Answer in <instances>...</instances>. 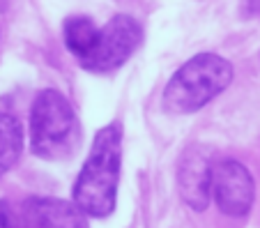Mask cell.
Here are the masks:
<instances>
[{
	"instance_id": "9",
	"label": "cell",
	"mask_w": 260,
	"mask_h": 228,
	"mask_svg": "<svg viewBox=\"0 0 260 228\" xmlns=\"http://www.w3.org/2000/svg\"><path fill=\"white\" fill-rule=\"evenodd\" d=\"M23 150V127L12 113H0V178L19 161Z\"/></svg>"
},
{
	"instance_id": "1",
	"label": "cell",
	"mask_w": 260,
	"mask_h": 228,
	"mask_svg": "<svg viewBox=\"0 0 260 228\" xmlns=\"http://www.w3.org/2000/svg\"><path fill=\"white\" fill-rule=\"evenodd\" d=\"M122 166V124L108 122L94 134L92 150L72 189V203L92 219L113 214Z\"/></svg>"
},
{
	"instance_id": "7",
	"label": "cell",
	"mask_w": 260,
	"mask_h": 228,
	"mask_svg": "<svg viewBox=\"0 0 260 228\" xmlns=\"http://www.w3.org/2000/svg\"><path fill=\"white\" fill-rule=\"evenodd\" d=\"M16 228H88V221L69 201L35 196L23 203Z\"/></svg>"
},
{
	"instance_id": "10",
	"label": "cell",
	"mask_w": 260,
	"mask_h": 228,
	"mask_svg": "<svg viewBox=\"0 0 260 228\" xmlns=\"http://www.w3.org/2000/svg\"><path fill=\"white\" fill-rule=\"evenodd\" d=\"M0 228H14V223H12L10 208H7L5 201H0Z\"/></svg>"
},
{
	"instance_id": "3",
	"label": "cell",
	"mask_w": 260,
	"mask_h": 228,
	"mask_svg": "<svg viewBox=\"0 0 260 228\" xmlns=\"http://www.w3.org/2000/svg\"><path fill=\"white\" fill-rule=\"evenodd\" d=\"M81 141L76 111L60 90H40L30 109V150L46 161L67 159Z\"/></svg>"
},
{
	"instance_id": "6",
	"label": "cell",
	"mask_w": 260,
	"mask_h": 228,
	"mask_svg": "<svg viewBox=\"0 0 260 228\" xmlns=\"http://www.w3.org/2000/svg\"><path fill=\"white\" fill-rule=\"evenodd\" d=\"M212 171L207 154L201 148L191 145L182 152L177 164V187H180L182 201L191 210L201 212L210 205L212 199Z\"/></svg>"
},
{
	"instance_id": "2",
	"label": "cell",
	"mask_w": 260,
	"mask_h": 228,
	"mask_svg": "<svg viewBox=\"0 0 260 228\" xmlns=\"http://www.w3.org/2000/svg\"><path fill=\"white\" fill-rule=\"evenodd\" d=\"M233 64L219 53H196L177 67L164 88L161 104L173 115H189L207 106L233 83Z\"/></svg>"
},
{
	"instance_id": "5",
	"label": "cell",
	"mask_w": 260,
	"mask_h": 228,
	"mask_svg": "<svg viewBox=\"0 0 260 228\" xmlns=\"http://www.w3.org/2000/svg\"><path fill=\"white\" fill-rule=\"evenodd\" d=\"M255 196V184L249 169L235 159H223L212 171V199L228 217L249 214Z\"/></svg>"
},
{
	"instance_id": "4",
	"label": "cell",
	"mask_w": 260,
	"mask_h": 228,
	"mask_svg": "<svg viewBox=\"0 0 260 228\" xmlns=\"http://www.w3.org/2000/svg\"><path fill=\"white\" fill-rule=\"evenodd\" d=\"M141 42L143 25L129 14H115L97 30L92 49L79 64L85 72L94 74L113 72L136 53Z\"/></svg>"
},
{
	"instance_id": "8",
	"label": "cell",
	"mask_w": 260,
	"mask_h": 228,
	"mask_svg": "<svg viewBox=\"0 0 260 228\" xmlns=\"http://www.w3.org/2000/svg\"><path fill=\"white\" fill-rule=\"evenodd\" d=\"M99 25H94V21L90 16H67L62 23V37H64V46L74 58L83 60L90 53L97 37Z\"/></svg>"
}]
</instances>
